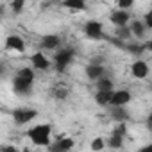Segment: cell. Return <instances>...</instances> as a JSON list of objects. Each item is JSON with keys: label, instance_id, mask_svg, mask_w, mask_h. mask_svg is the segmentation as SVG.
<instances>
[{"label": "cell", "instance_id": "cell-1", "mask_svg": "<svg viewBox=\"0 0 152 152\" xmlns=\"http://www.w3.org/2000/svg\"><path fill=\"white\" fill-rule=\"evenodd\" d=\"M50 134H52V125L50 124H36L31 129H27L25 136L31 140V143H34L36 147H48L50 141Z\"/></svg>", "mask_w": 152, "mask_h": 152}, {"label": "cell", "instance_id": "cell-2", "mask_svg": "<svg viewBox=\"0 0 152 152\" xmlns=\"http://www.w3.org/2000/svg\"><path fill=\"white\" fill-rule=\"evenodd\" d=\"M73 57H75V48L73 47H64V48L57 50L54 54V57H52V64H54L56 72L63 73L70 66V63L73 61Z\"/></svg>", "mask_w": 152, "mask_h": 152}, {"label": "cell", "instance_id": "cell-3", "mask_svg": "<svg viewBox=\"0 0 152 152\" xmlns=\"http://www.w3.org/2000/svg\"><path fill=\"white\" fill-rule=\"evenodd\" d=\"M11 116L16 125H27L38 116V111L34 107H16V109H13Z\"/></svg>", "mask_w": 152, "mask_h": 152}, {"label": "cell", "instance_id": "cell-4", "mask_svg": "<svg viewBox=\"0 0 152 152\" xmlns=\"http://www.w3.org/2000/svg\"><path fill=\"white\" fill-rule=\"evenodd\" d=\"M84 34L90 38V39H93V41H100V39H104L106 38V32H104V23L102 22H99V20H88L86 23H84Z\"/></svg>", "mask_w": 152, "mask_h": 152}, {"label": "cell", "instance_id": "cell-5", "mask_svg": "<svg viewBox=\"0 0 152 152\" xmlns=\"http://www.w3.org/2000/svg\"><path fill=\"white\" fill-rule=\"evenodd\" d=\"M131 100H132V95H131L129 90H115L109 106H113V107H127Z\"/></svg>", "mask_w": 152, "mask_h": 152}, {"label": "cell", "instance_id": "cell-6", "mask_svg": "<svg viewBox=\"0 0 152 152\" xmlns=\"http://www.w3.org/2000/svg\"><path fill=\"white\" fill-rule=\"evenodd\" d=\"M73 145H75L73 138L66 136V138H59L57 141H52V143L47 147V150H48V152H70V150L73 148Z\"/></svg>", "mask_w": 152, "mask_h": 152}, {"label": "cell", "instance_id": "cell-7", "mask_svg": "<svg viewBox=\"0 0 152 152\" xmlns=\"http://www.w3.org/2000/svg\"><path fill=\"white\" fill-rule=\"evenodd\" d=\"M148 72H150V68H148L147 61H143V59H136L131 64V73H132V77H136V79H147Z\"/></svg>", "mask_w": 152, "mask_h": 152}, {"label": "cell", "instance_id": "cell-8", "mask_svg": "<svg viewBox=\"0 0 152 152\" xmlns=\"http://www.w3.org/2000/svg\"><path fill=\"white\" fill-rule=\"evenodd\" d=\"M109 20H111V23H113L116 29H118V27H127L129 22H131V15H129L127 11H120V9H116V11L111 13Z\"/></svg>", "mask_w": 152, "mask_h": 152}, {"label": "cell", "instance_id": "cell-9", "mask_svg": "<svg viewBox=\"0 0 152 152\" xmlns=\"http://www.w3.org/2000/svg\"><path fill=\"white\" fill-rule=\"evenodd\" d=\"M125 52H129V54H132L134 57H140L145 50H150L152 48V45H150V41H145V43H124V47H122Z\"/></svg>", "mask_w": 152, "mask_h": 152}, {"label": "cell", "instance_id": "cell-10", "mask_svg": "<svg viewBox=\"0 0 152 152\" xmlns=\"http://www.w3.org/2000/svg\"><path fill=\"white\" fill-rule=\"evenodd\" d=\"M31 63H32V70H43V72L52 66L50 59H48L45 54H41V52L32 54V56H31Z\"/></svg>", "mask_w": 152, "mask_h": 152}, {"label": "cell", "instance_id": "cell-11", "mask_svg": "<svg viewBox=\"0 0 152 152\" xmlns=\"http://www.w3.org/2000/svg\"><path fill=\"white\" fill-rule=\"evenodd\" d=\"M13 91L16 95H20V97H29L32 93V84L22 81L20 77H16V75H15V79H13Z\"/></svg>", "mask_w": 152, "mask_h": 152}, {"label": "cell", "instance_id": "cell-12", "mask_svg": "<svg viewBox=\"0 0 152 152\" xmlns=\"http://www.w3.org/2000/svg\"><path fill=\"white\" fill-rule=\"evenodd\" d=\"M6 48L7 50H16L20 54L25 52V41L18 36V34H9L6 38Z\"/></svg>", "mask_w": 152, "mask_h": 152}, {"label": "cell", "instance_id": "cell-13", "mask_svg": "<svg viewBox=\"0 0 152 152\" xmlns=\"http://www.w3.org/2000/svg\"><path fill=\"white\" fill-rule=\"evenodd\" d=\"M129 31H131V36H134L138 41H141V39H145V36H147V29H145V25L141 23V20H132V22H129Z\"/></svg>", "mask_w": 152, "mask_h": 152}, {"label": "cell", "instance_id": "cell-14", "mask_svg": "<svg viewBox=\"0 0 152 152\" xmlns=\"http://www.w3.org/2000/svg\"><path fill=\"white\" fill-rule=\"evenodd\" d=\"M106 75V68H104V64H88L86 66V77L90 79V81H99V79H102Z\"/></svg>", "mask_w": 152, "mask_h": 152}, {"label": "cell", "instance_id": "cell-15", "mask_svg": "<svg viewBox=\"0 0 152 152\" xmlns=\"http://www.w3.org/2000/svg\"><path fill=\"white\" fill-rule=\"evenodd\" d=\"M61 45V38L57 34H45L41 36V47L45 50H57Z\"/></svg>", "mask_w": 152, "mask_h": 152}, {"label": "cell", "instance_id": "cell-16", "mask_svg": "<svg viewBox=\"0 0 152 152\" xmlns=\"http://www.w3.org/2000/svg\"><path fill=\"white\" fill-rule=\"evenodd\" d=\"M109 115H111V118L116 124H122V122L125 124L129 120V111L125 107H113V106H109Z\"/></svg>", "mask_w": 152, "mask_h": 152}, {"label": "cell", "instance_id": "cell-17", "mask_svg": "<svg viewBox=\"0 0 152 152\" xmlns=\"http://www.w3.org/2000/svg\"><path fill=\"white\" fill-rule=\"evenodd\" d=\"M95 88H97V91H115V81L111 77H107V75H104L102 79H99L95 83Z\"/></svg>", "mask_w": 152, "mask_h": 152}, {"label": "cell", "instance_id": "cell-18", "mask_svg": "<svg viewBox=\"0 0 152 152\" xmlns=\"http://www.w3.org/2000/svg\"><path fill=\"white\" fill-rule=\"evenodd\" d=\"M61 6L70 11H86V7H88L84 0H64Z\"/></svg>", "mask_w": 152, "mask_h": 152}, {"label": "cell", "instance_id": "cell-19", "mask_svg": "<svg viewBox=\"0 0 152 152\" xmlns=\"http://www.w3.org/2000/svg\"><path fill=\"white\" fill-rule=\"evenodd\" d=\"M16 77H20L22 81L32 84V83H34V70H32L31 66H23V68H20V70L16 72Z\"/></svg>", "mask_w": 152, "mask_h": 152}, {"label": "cell", "instance_id": "cell-20", "mask_svg": "<svg viewBox=\"0 0 152 152\" xmlns=\"http://www.w3.org/2000/svg\"><path fill=\"white\" fill-rule=\"evenodd\" d=\"M111 97H113V91H97L95 93V102L99 104V106H107L109 107V104H111Z\"/></svg>", "mask_w": 152, "mask_h": 152}, {"label": "cell", "instance_id": "cell-21", "mask_svg": "<svg viewBox=\"0 0 152 152\" xmlns=\"http://www.w3.org/2000/svg\"><path fill=\"white\" fill-rule=\"evenodd\" d=\"M106 145L109 147V148H113V150H118V148H122L124 147V136H118V134H109V138H107V141H106Z\"/></svg>", "mask_w": 152, "mask_h": 152}, {"label": "cell", "instance_id": "cell-22", "mask_svg": "<svg viewBox=\"0 0 152 152\" xmlns=\"http://www.w3.org/2000/svg\"><path fill=\"white\" fill-rule=\"evenodd\" d=\"M131 38H132V36H131L129 27H118V29H116V39H118V41H122V43L125 41V43H127Z\"/></svg>", "mask_w": 152, "mask_h": 152}, {"label": "cell", "instance_id": "cell-23", "mask_svg": "<svg viewBox=\"0 0 152 152\" xmlns=\"http://www.w3.org/2000/svg\"><path fill=\"white\" fill-rule=\"evenodd\" d=\"M104 147H106V140H104V138H100V136L93 138V140H91V143H90V148H91L93 152H102V150H104Z\"/></svg>", "mask_w": 152, "mask_h": 152}, {"label": "cell", "instance_id": "cell-24", "mask_svg": "<svg viewBox=\"0 0 152 152\" xmlns=\"http://www.w3.org/2000/svg\"><path fill=\"white\" fill-rule=\"evenodd\" d=\"M68 90H66V86H56L54 90H52V97L54 99H57V100H64L66 97H68Z\"/></svg>", "mask_w": 152, "mask_h": 152}, {"label": "cell", "instance_id": "cell-25", "mask_svg": "<svg viewBox=\"0 0 152 152\" xmlns=\"http://www.w3.org/2000/svg\"><path fill=\"white\" fill-rule=\"evenodd\" d=\"M25 7V0H15V2L9 4V9L13 11V15H20Z\"/></svg>", "mask_w": 152, "mask_h": 152}, {"label": "cell", "instance_id": "cell-26", "mask_svg": "<svg viewBox=\"0 0 152 152\" xmlns=\"http://www.w3.org/2000/svg\"><path fill=\"white\" fill-rule=\"evenodd\" d=\"M111 132H113V134H118V136H124V138H125V134H127V124H124V122H122V124H116V127H115Z\"/></svg>", "mask_w": 152, "mask_h": 152}, {"label": "cell", "instance_id": "cell-27", "mask_svg": "<svg viewBox=\"0 0 152 152\" xmlns=\"http://www.w3.org/2000/svg\"><path fill=\"white\" fill-rule=\"evenodd\" d=\"M132 6H134L132 0H118V9H120V11H127V9H131Z\"/></svg>", "mask_w": 152, "mask_h": 152}, {"label": "cell", "instance_id": "cell-28", "mask_svg": "<svg viewBox=\"0 0 152 152\" xmlns=\"http://www.w3.org/2000/svg\"><path fill=\"white\" fill-rule=\"evenodd\" d=\"M141 23L145 25V29H147V31H150V29H152V11H148V13L145 15V20H141Z\"/></svg>", "mask_w": 152, "mask_h": 152}, {"label": "cell", "instance_id": "cell-29", "mask_svg": "<svg viewBox=\"0 0 152 152\" xmlns=\"http://www.w3.org/2000/svg\"><path fill=\"white\" fill-rule=\"evenodd\" d=\"M0 152H20V150L11 143H4V145H0Z\"/></svg>", "mask_w": 152, "mask_h": 152}, {"label": "cell", "instance_id": "cell-30", "mask_svg": "<svg viewBox=\"0 0 152 152\" xmlns=\"http://www.w3.org/2000/svg\"><path fill=\"white\" fill-rule=\"evenodd\" d=\"M7 72V68H6V63L4 61H0V77H2V75Z\"/></svg>", "mask_w": 152, "mask_h": 152}, {"label": "cell", "instance_id": "cell-31", "mask_svg": "<svg viewBox=\"0 0 152 152\" xmlns=\"http://www.w3.org/2000/svg\"><path fill=\"white\" fill-rule=\"evenodd\" d=\"M138 152H152V145H145V147H141Z\"/></svg>", "mask_w": 152, "mask_h": 152}, {"label": "cell", "instance_id": "cell-32", "mask_svg": "<svg viewBox=\"0 0 152 152\" xmlns=\"http://www.w3.org/2000/svg\"><path fill=\"white\" fill-rule=\"evenodd\" d=\"M6 9H7V6H6V4H0V16L6 13Z\"/></svg>", "mask_w": 152, "mask_h": 152}, {"label": "cell", "instance_id": "cell-33", "mask_svg": "<svg viewBox=\"0 0 152 152\" xmlns=\"http://www.w3.org/2000/svg\"><path fill=\"white\" fill-rule=\"evenodd\" d=\"M20 152H31V150H29V148H23V150H20Z\"/></svg>", "mask_w": 152, "mask_h": 152}]
</instances>
